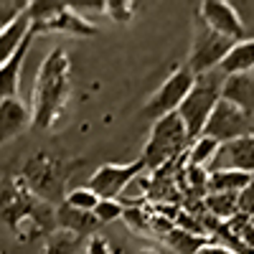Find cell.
I'll return each instance as SVG.
<instances>
[{
  "label": "cell",
  "mask_w": 254,
  "mask_h": 254,
  "mask_svg": "<svg viewBox=\"0 0 254 254\" xmlns=\"http://www.w3.org/2000/svg\"><path fill=\"white\" fill-rule=\"evenodd\" d=\"M3 221L20 242H31L38 234L49 237L59 229L56 206L38 198L20 173L3 183Z\"/></svg>",
  "instance_id": "obj_1"
},
{
  "label": "cell",
  "mask_w": 254,
  "mask_h": 254,
  "mask_svg": "<svg viewBox=\"0 0 254 254\" xmlns=\"http://www.w3.org/2000/svg\"><path fill=\"white\" fill-rule=\"evenodd\" d=\"M71 97V61L64 49H54L38 69L33 89V127L51 130Z\"/></svg>",
  "instance_id": "obj_2"
},
{
  "label": "cell",
  "mask_w": 254,
  "mask_h": 254,
  "mask_svg": "<svg viewBox=\"0 0 254 254\" xmlns=\"http://www.w3.org/2000/svg\"><path fill=\"white\" fill-rule=\"evenodd\" d=\"M79 165V160H64L59 155H51L46 150H38L31 160H26L20 176L26 178V183L31 186V190L44 198L49 203H64L66 201V178L71 176V171Z\"/></svg>",
  "instance_id": "obj_3"
},
{
  "label": "cell",
  "mask_w": 254,
  "mask_h": 254,
  "mask_svg": "<svg viewBox=\"0 0 254 254\" xmlns=\"http://www.w3.org/2000/svg\"><path fill=\"white\" fill-rule=\"evenodd\" d=\"M190 145H193V140H190V135L186 130L183 117L178 112H173V115H165L163 120L153 122L150 140L145 142L140 158L145 160L147 171H160L163 165L186 155L190 150Z\"/></svg>",
  "instance_id": "obj_4"
},
{
  "label": "cell",
  "mask_w": 254,
  "mask_h": 254,
  "mask_svg": "<svg viewBox=\"0 0 254 254\" xmlns=\"http://www.w3.org/2000/svg\"><path fill=\"white\" fill-rule=\"evenodd\" d=\"M224 84H226V74L219 69L196 76L193 89H190V94L186 97V102L178 110V115L186 122V130H188L190 140H198L203 135L211 115L216 110V104L224 99Z\"/></svg>",
  "instance_id": "obj_5"
},
{
  "label": "cell",
  "mask_w": 254,
  "mask_h": 254,
  "mask_svg": "<svg viewBox=\"0 0 254 254\" xmlns=\"http://www.w3.org/2000/svg\"><path fill=\"white\" fill-rule=\"evenodd\" d=\"M237 46V41H231L216 31H211L201 18H196V31H193V46H190L188 56V69L196 76L208 74L221 69L224 59L231 54V49Z\"/></svg>",
  "instance_id": "obj_6"
},
{
  "label": "cell",
  "mask_w": 254,
  "mask_h": 254,
  "mask_svg": "<svg viewBox=\"0 0 254 254\" xmlns=\"http://www.w3.org/2000/svg\"><path fill=\"white\" fill-rule=\"evenodd\" d=\"M193 84H196V74L190 71L188 66L173 69V74L160 84L158 92L153 94V99L145 104L142 115H145L147 120L158 122V120H163L165 115L178 112L181 104L186 102V97L190 94V89H193Z\"/></svg>",
  "instance_id": "obj_7"
},
{
  "label": "cell",
  "mask_w": 254,
  "mask_h": 254,
  "mask_svg": "<svg viewBox=\"0 0 254 254\" xmlns=\"http://www.w3.org/2000/svg\"><path fill=\"white\" fill-rule=\"evenodd\" d=\"M142 171H147V165L142 158L127 163V165H117V163H107L97 168V171L92 173L89 178V188L94 190V193L102 198V201H117L122 193L127 183H132Z\"/></svg>",
  "instance_id": "obj_8"
},
{
  "label": "cell",
  "mask_w": 254,
  "mask_h": 254,
  "mask_svg": "<svg viewBox=\"0 0 254 254\" xmlns=\"http://www.w3.org/2000/svg\"><path fill=\"white\" fill-rule=\"evenodd\" d=\"M203 135L219 140L221 145L231 142V140H239V137H247V135H254V117L242 112L237 104L221 99L216 104L214 115H211Z\"/></svg>",
  "instance_id": "obj_9"
},
{
  "label": "cell",
  "mask_w": 254,
  "mask_h": 254,
  "mask_svg": "<svg viewBox=\"0 0 254 254\" xmlns=\"http://www.w3.org/2000/svg\"><path fill=\"white\" fill-rule=\"evenodd\" d=\"M196 18H201L203 23L211 28V31H216L231 41H237V44H242V41H247V28L242 23V18L237 13V8L226 3V0H203V3L198 5V13Z\"/></svg>",
  "instance_id": "obj_10"
},
{
  "label": "cell",
  "mask_w": 254,
  "mask_h": 254,
  "mask_svg": "<svg viewBox=\"0 0 254 254\" xmlns=\"http://www.w3.org/2000/svg\"><path fill=\"white\" fill-rule=\"evenodd\" d=\"M214 171H239L254 176V135L224 142L211 163V173Z\"/></svg>",
  "instance_id": "obj_11"
},
{
  "label": "cell",
  "mask_w": 254,
  "mask_h": 254,
  "mask_svg": "<svg viewBox=\"0 0 254 254\" xmlns=\"http://www.w3.org/2000/svg\"><path fill=\"white\" fill-rule=\"evenodd\" d=\"M36 36H38V33L31 31L28 38L18 46V51H15L10 59H5L3 64H0V94H3V99H13V97H18L20 69H23L26 54L31 51V44H33V38H36Z\"/></svg>",
  "instance_id": "obj_12"
},
{
  "label": "cell",
  "mask_w": 254,
  "mask_h": 254,
  "mask_svg": "<svg viewBox=\"0 0 254 254\" xmlns=\"http://www.w3.org/2000/svg\"><path fill=\"white\" fill-rule=\"evenodd\" d=\"M71 33V36H84V38H89V36H97V26L94 23H89L84 15H79V10L74 8V5H64L61 8V13L54 18V20H49V23L44 26V28H38L36 33Z\"/></svg>",
  "instance_id": "obj_13"
},
{
  "label": "cell",
  "mask_w": 254,
  "mask_h": 254,
  "mask_svg": "<svg viewBox=\"0 0 254 254\" xmlns=\"http://www.w3.org/2000/svg\"><path fill=\"white\" fill-rule=\"evenodd\" d=\"M224 99L231 102V104H237L242 112H247V115L254 117V71L226 76Z\"/></svg>",
  "instance_id": "obj_14"
},
{
  "label": "cell",
  "mask_w": 254,
  "mask_h": 254,
  "mask_svg": "<svg viewBox=\"0 0 254 254\" xmlns=\"http://www.w3.org/2000/svg\"><path fill=\"white\" fill-rule=\"evenodd\" d=\"M33 122V117H31V112H28V107L23 102H20L18 97H13V99H0V137L3 140H10V137H15L20 130H23L26 125H31Z\"/></svg>",
  "instance_id": "obj_15"
},
{
  "label": "cell",
  "mask_w": 254,
  "mask_h": 254,
  "mask_svg": "<svg viewBox=\"0 0 254 254\" xmlns=\"http://www.w3.org/2000/svg\"><path fill=\"white\" fill-rule=\"evenodd\" d=\"M56 224H59V229L74 231V234H79V237H94L102 221L94 214L76 211L66 203H61V206H56Z\"/></svg>",
  "instance_id": "obj_16"
},
{
  "label": "cell",
  "mask_w": 254,
  "mask_h": 254,
  "mask_svg": "<svg viewBox=\"0 0 254 254\" xmlns=\"http://www.w3.org/2000/svg\"><path fill=\"white\" fill-rule=\"evenodd\" d=\"M31 31H33V23L28 18V10H23L18 18L3 23V31H0V59H3V61L10 59L18 51V46L28 38Z\"/></svg>",
  "instance_id": "obj_17"
},
{
  "label": "cell",
  "mask_w": 254,
  "mask_h": 254,
  "mask_svg": "<svg viewBox=\"0 0 254 254\" xmlns=\"http://www.w3.org/2000/svg\"><path fill=\"white\" fill-rule=\"evenodd\" d=\"M219 71H224L226 76L254 71V38H247V41H242V44H237L231 49V54L224 59Z\"/></svg>",
  "instance_id": "obj_18"
},
{
  "label": "cell",
  "mask_w": 254,
  "mask_h": 254,
  "mask_svg": "<svg viewBox=\"0 0 254 254\" xmlns=\"http://www.w3.org/2000/svg\"><path fill=\"white\" fill-rule=\"evenodd\" d=\"M254 176L239 171H214L208 178V193H242Z\"/></svg>",
  "instance_id": "obj_19"
},
{
  "label": "cell",
  "mask_w": 254,
  "mask_h": 254,
  "mask_svg": "<svg viewBox=\"0 0 254 254\" xmlns=\"http://www.w3.org/2000/svg\"><path fill=\"white\" fill-rule=\"evenodd\" d=\"M163 242L168 247H173L178 254H198L206 244L214 242V237H201V234H193V231H186V229L176 226L173 231H168L163 237Z\"/></svg>",
  "instance_id": "obj_20"
},
{
  "label": "cell",
  "mask_w": 254,
  "mask_h": 254,
  "mask_svg": "<svg viewBox=\"0 0 254 254\" xmlns=\"http://www.w3.org/2000/svg\"><path fill=\"white\" fill-rule=\"evenodd\" d=\"M206 211L219 221H229L239 214V193H206Z\"/></svg>",
  "instance_id": "obj_21"
},
{
  "label": "cell",
  "mask_w": 254,
  "mask_h": 254,
  "mask_svg": "<svg viewBox=\"0 0 254 254\" xmlns=\"http://www.w3.org/2000/svg\"><path fill=\"white\" fill-rule=\"evenodd\" d=\"M84 237L66 229H56L44 239V254H76Z\"/></svg>",
  "instance_id": "obj_22"
},
{
  "label": "cell",
  "mask_w": 254,
  "mask_h": 254,
  "mask_svg": "<svg viewBox=\"0 0 254 254\" xmlns=\"http://www.w3.org/2000/svg\"><path fill=\"white\" fill-rule=\"evenodd\" d=\"M221 142L208 137V135H201L198 140H193L190 150L186 153V165H196V168H203L206 163H214L216 153H219Z\"/></svg>",
  "instance_id": "obj_23"
},
{
  "label": "cell",
  "mask_w": 254,
  "mask_h": 254,
  "mask_svg": "<svg viewBox=\"0 0 254 254\" xmlns=\"http://www.w3.org/2000/svg\"><path fill=\"white\" fill-rule=\"evenodd\" d=\"M99 196L94 193V190L89 188V186H84V188H74V190H69L66 193V206H71V208H76V211H87V214H94L97 211V206H99Z\"/></svg>",
  "instance_id": "obj_24"
},
{
  "label": "cell",
  "mask_w": 254,
  "mask_h": 254,
  "mask_svg": "<svg viewBox=\"0 0 254 254\" xmlns=\"http://www.w3.org/2000/svg\"><path fill=\"white\" fill-rule=\"evenodd\" d=\"M135 3H130V0H107V13L115 23H120V26H127L132 20V15H135Z\"/></svg>",
  "instance_id": "obj_25"
},
{
  "label": "cell",
  "mask_w": 254,
  "mask_h": 254,
  "mask_svg": "<svg viewBox=\"0 0 254 254\" xmlns=\"http://www.w3.org/2000/svg\"><path fill=\"white\" fill-rule=\"evenodd\" d=\"M122 221L130 226L132 231H153V219H150V214H145V211L137 208V206H125Z\"/></svg>",
  "instance_id": "obj_26"
},
{
  "label": "cell",
  "mask_w": 254,
  "mask_h": 254,
  "mask_svg": "<svg viewBox=\"0 0 254 254\" xmlns=\"http://www.w3.org/2000/svg\"><path fill=\"white\" fill-rule=\"evenodd\" d=\"M94 216H97L102 224H112V221H117V219L125 216V206H122L120 201H99Z\"/></svg>",
  "instance_id": "obj_27"
},
{
  "label": "cell",
  "mask_w": 254,
  "mask_h": 254,
  "mask_svg": "<svg viewBox=\"0 0 254 254\" xmlns=\"http://www.w3.org/2000/svg\"><path fill=\"white\" fill-rule=\"evenodd\" d=\"M239 211L254 219V178H252V183L239 193Z\"/></svg>",
  "instance_id": "obj_28"
},
{
  "label": "cell",
  "mask_w": 254,
  "mask_h": 254,
  "mask_svg": "<svg viewBox=\"0 0 254 254\" xmlns=\"http://www.w3.org/2000/svg\"><path fill=\"white\" fill-rule=\"evenodd\" d=\"M84 254H115V252L110 249L107 239H104L102 234H94V237H89V242H87V252H84Z\"/></svg>",
  "instance_id": "obj_29"
},
{
  "label": "cell",
  "mask_w": 254,
  "mask_h": 254,
  "mask_svg": "<svg viewBox=\"0 0 254 254\" xmlns=\"http://www.w3.org/2000/svg\"><path fill=\"white\" fill-rule=\"evenodd\" d=\"M198 254H234L226 244H219V242H211V244H206Z\"/></svg>",
  "instance_id": "obj_30"
},
{
  "label": "cell",
  "mask_w": 254,
  "mask_h": 254,
  "mask_svg": "<svg viewBox=\"0 0 254 254\" xmlns=\"http://www.w3.org/2000/svg\"><path fill=\"white\" fill-rule=\"evenodd\" d=\"M137 254H158V252H155V249H140Z\"/></svg>",
  "instance_id": "obj_31"
},
{
  "label": "cell",
  "mask_w": 254,
  "mask_h": 254,
  "mask_svg": "<svg viewBox=\"0 0 254 254\" xmlns=\"http://www.w3.org/2000/svg\"><path fill=\"white\" fill-rule=\"evenodd\" d=\"M115 254H122V249H115Z\"/></svg>",
  "instance_id": "obj_32"
},
{
  "label": "cell",
  "mask_w": 254,
  "mask_h": 254,
  "mask_svg": "<svg viewBox=\"0 0 254 254\" xmlns=\"http://www.w3.org/2000/svg\"><path fill=\"white\" fill-rule=\"evenodd\" d=\"M252 221H254V219H252Z\"/></svg>",
  "instance_id": "obj_33"
}]
</instances>
